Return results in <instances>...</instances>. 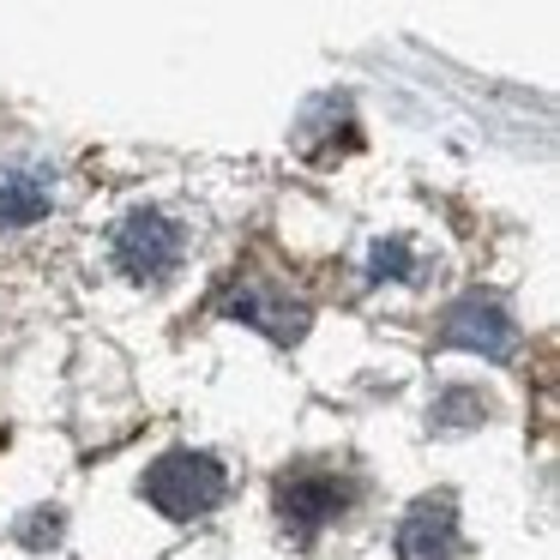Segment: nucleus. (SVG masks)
Wrapping results in <instances>:
<instances>
[{
    "label": "nucleus",
    "mask_w": 560,
    "mask_h": 560,
    "mask_svg": "<svg viewBox=\"0 0 560 560\" xmlns=\"http://www.w3.org/2000/svg\"><path fill=\"white\" fill-rule=\"evenodd\" d=\"M230 494V476L211 452H163L158 464L145 470V500L163 512V518L187 524V518H206L218 500Z\"/></svg>",
    "instance_id": "1"
},
{
    "label": "nucleus",
    "mask_w": 560,
    "mask_h": 560,
    "mask_svg": "<svg viewBox=\"0 0 560 560\" xmlns=\"http://www.w3.org/2000/svg\"><path fill=\"white\" fill-rule=\"evenodd\" d=\"M115 266L139 283H158L182 266V223L163 218V211H133V218L115 230Z\"/></svg>",
    "instance_id": "2"
},
{
    "label": "nucleus",
    "mask_w": 560,
    "mask_h": 560,
    "mask_svg": "<svg viewBox=\"0 0 560 560\" xmlns=\"http://www.w3.org/2000/svg\"><path fill=\"white\" fill-rule=\"evenodd\" d=\"M440 343H446V350H476V355H488V362H506L512 343H518V326L506 319V307H500L494 295H464V302L446 307Z\"/></svg>",
    "instance_id": "3"
},
{
    "label": "nucleus",
    "mask_w": 560,
    "mask_h": 560,
    "mask_svg": "<svg viewBox=\"0 0 560 560\" xmlns=\"http://www.w3.org/2000/svg\"><path fill=\"white\" fill-rule=\"evenodd\" d=\"M223 314L242 319V326H254V331H266L271 343H295L307 331V307L290 302L283 290H271L266 278H242V283H235V295L223 302Z\"/></svg>",
    "instance_id": "4"
},
{
    "label": "nucleus",
    "mask_w": 560,
    "mask_h": 560,
    "mask_svg": "<svg viewBox=\"0 0 560 560\" xmlns=\"http://www.w3.org/2000/svg\"><path fill=\"white\" fill-rule=\"evenodd\" d=\"M343 500H350V494H343L338 476L295 470V476H283V482H278V518L290 524L295 536H319L343 512Z\"/></svg>",
    "instance_id": "5"
},
{
    "label": "nucleus",
    "mask_w": 560,
    "mask_h": 560,
    "mask_svg": "<svg viewBox=\"0 0 560 560\" xmlns=\"http://www.w3.org/2000/svg\"><path fill=\"white\" fill-rule=\"evenodd\" d=\"M458 555V506L452 494H428L398 524V560H452Z\"/></svg>",
    "instance_id": "6"
},
{
    "label": "nucleus",
    "mask_w": 560,
    "mask_h": 560,
    "mask_svg": "<svg viewBox=\"0 0 560 560\" xmlns=\"http://www.w3.org/2000/svg\"><path fill=\"white\" fill-rule=\"evenodd\" d=\"M55 206V175L49 170H7L0 175V230H25Z\"/></svg>",
    "instance_id": "7"
},
{
    "label": "nucleus",
    "mask_w": 560,
    "mask_h": 560,
    "mask_svg": "<svg viewBox=\"0 0 560 560\" xmlns=\"http://www.w3.org/2000/svg\"><path fill=\"white\" fill-rule=\"evenodd\" d=\"M368 278H416V259L404 242H380L374 254H368Z\"/></svg>",
    "instance_id": "8"
},
{
    "label": "nucleus",
    "mask_w": 560,
    "mask_h": 560,
    "mask_svg": "<svg viewBox=\"0 0 560 560\" xmlns=\"http://www.w3.org/2000/svg\"><path fill=\"white\" fill-rule=\"evenodd\" d=\"M19 542H25V548H49V542H61V512H55V506H37L25 524H19Z\"/></svg>",
    "instance_id": "9"
}]
</instances>
